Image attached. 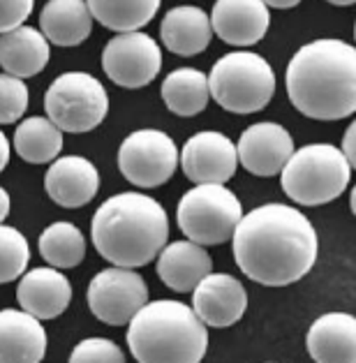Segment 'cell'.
Listing matches in <instances>:
<instances>
[{
	"label": "cell",
	"mask_w": 356,
	"mask_h": 363,
	"mask_svg": "<svg viewBox=\"0 0 356 363\" xmlns=\"http://www.w3.org/2000/svg\"><path fill=\"white\" fill-rule=\"evenodd\" d=\"M231 238L238 269L266 287L301 280L317 259L315 227L299 208L284 203H264L241 216Z\"/></svg>",
	"instance_id": "cell-1"
},
{
	"label": "cell",
	"mask_w": 356,
	"mask_h": 363,
	"mask_svg": "<svg viewBox=\"0 0 356 363\" xmlns=\"http://www.w3.org/2000/svg\"><path fill=\"white\" fill-rule=\"evenodd\" d=\"M287 95L304 116L340 121L356 111V51L343 40L304 44L287 65Z\"/></svg>",
	"instance_id": "cell-2"
},
{
	"label": "cell",
	"mask_w": 356,
	"mask_h": 363,
	"mask_svg": "<svg viewBox=\"0 0 356 363\" xmlns=\"http://www.w3.org/2000/svg\"><path fill=\"white\" fill-rule=\"evenodd\" d=\"M91 236L95 250L113 267L139 269L160 255L169 236L165 208L148 194L123 192L95 211Z\"/></svg>",
	"instance_id": "cell-3"
},
{
	"label": "cell",
	"mask_w": 356,
	"mask_h": 363,
	"mask_svg": "<svg viewBox=\"0 0 356 363\" xmlns=\"http://www.w3.org/2000/svg\"><path fill=\"white\" fill-rule=\"evenodd\" d=\"M128 324L130 352L141 363H199L206 354V324L181 301H146Z\"/></svg>",
	"instance_id": "cell-4"
},
{
	"label": "cell",
	"mask_w": 356,
	"mask_h": 363,
	"mask_svg": "<svg viewBox=\"0 0 356 363\" xmlns=\"http://www.w3.org/2000/svg\"><path fill=\"white\" fill-rule=\"evenodd\" d=\"M352 172L340 148L310 144L289 155L280 169V185L284 194L301 206H322L347 190Z\"/></svg>",
	"instance_id": "cell-5"
},
{
	"label": "cell",
	"mask_w": 356,
	"mask_h": 363,
	"mask_svg": "<svg viewBox=\"0 0 356 363\" xmlns=\"http://www.w3.org/2000/svg\"><path fill=\"white\" fill-rule=\"evenodd\" d=\"M208 93L222 109L231 113L262 111L275 93L273 67L260 54L234 51L213 65Z\"/></svg>",
	"instance_id": "cell-6"
},
{
	"label": "cell",
	"mask_w": 356,
	"mask_h": 363,
	"mask_svg": "<svg viewBox=\"0 0 356 363\" xmlns=\"http://www.w3.org/2000/svg\"><path fill=\"white\" fill-rule=\"evenodd\" d=\"M243 216L241 201L225 183H199L178 203V227L199 245L227 243Z\"/></svg>",
	"instance_id": "cell-7"
},
{
	"label": "cell",
	"mask_w": 356,
	"mask_h": 363,
	"mask_svg": "<svg viewBox=\"0 0 356 363\" xmlns=\"http://www.w3.org/2000/svg\"><path fill=\"white\" fill-rule=\"evenodd\" d=\"M44 109L51 123L63 130L84 135L95 130L109 111V95H106L100 79L88 72H65L53 79Z\"/></svg>",
	"instance_id": "cell-8"
},
{
	"label": "cell",
	"mask_w": 356,
	"mask_h": 363,
	"mask_svg": "<svg viewBox=\"0 0 356 363\" xmlns=\"http://www.w3.org/2000/svg\"><path fill=\"white\" fill-rule=\"evenodd\" d=\"M178 148L160 130H137L118 148V169L137 188H157L174 176Z\"/></svg>",
	"instance_id": "cell-9"
},
{
	"label": "cell",
	"mask_w": 356,
	"mask_h": 363,
	"mask_svg": "<svg viewBox=\"0 0 356 363\" xmlns=\"http://www.w3.org/2000/svg\"><path fill=\"white\" fill-rule=\"evenodd\" d=\"M102 67L116 86L144 88L162 69V49L150 35L141 30L118 33L106 42Z\"/></svg>",
	"instance_id": "cell-10"
},
{
	"label": "cell",
	"mask_w": 356,
	"mask_h": 363,
	"mask_svg": "<svg viewBox=\"0 0 356 363\" xmlns=\"http://www.w3.org/2000/svg\"><path fill=\"white\" fill-rule=\"evenodd\" d=\"M148 301V287L135 269H104L88 285V306L100 322L123 326Z\"/></svg>",
	"instance_id": "cell-11"
},
{
	"label": "cell",
	"mask_w": 356,
	"mask_h": 363,
	"mask_svg": "<svg viewBox=\"0 0 356 363\" xmlns=\"http://www.w3.org/2000/svg\"><path fill=\"white\" fill-rule=\"evenodd\" d=\"M183 174L192 183H227L236 174V146L222 132H197L181 150Z\"/></svg>",
	"instance_id": "cell-12"
},
{
	"label": "cell",
	"mask_w": 356,
	"mask_h": 363,
	"mask_svg": "<svg viewBox=\"0 0 356 363\" xmlns=\"http://www.w3.org/2000/svg\"><path fill=\"white\" fill-rule=\"evenodd\" d=\"M247 308L245 287L227 273H208L192 289V310L213 329H227L243 317Z\"/></svg>",
	"instance_id": "cell-13"
},
{
	"label": "cell",
	"mask_w": 356,
	"mask_h": 363,
	"mask_svg": "<svg viewBox=\"0 0 356 363\" xmlns=\"http://www.w3.org/2000/svg\"><path fill=\"white\" fill-rule=\"evenodd\" d=\"M294 153V139L278 123H255L238 139V162L255 176L280 174Z\"/></svg>",
	"instance_id": "cell-14"
},
{
	"label": "cell",
	"mask_w": 356,
	"mask_h": 363,
	"mask_svg": "<svg viewBox=\"0 0 356 363\" xmlns=\"http://www.w3.org/2000/svg\"><path fill=\"white\" fill-rule=\"evenodd\" d=\"M271 26L264 0H218L211 14V28L231 47H252Z\"/></svg>",
	"instance_id": "cell-15"
},
{
	"label": "cell",
	"mask_w": 356,
	"mask_h": 363,
	"mask_svg": "<svg viewBox=\"0 0 356 363\" xmlns=\"http://www.w3.org/2000/svg\"><path fill=\"white\" fill-rule=\"evenodd\" d=\"M44 188L51 201H56L58 206L79 208L86 206L100 190V172L86 157H56L44 179Z\"/></svg>",
	"instance_id": "cell-16"
},
{
	"label": "cell",
	"mask_w": 356,
	"mask_h": 363,
	"mask_svg": "<svg viewBox=\"0 0 356 363\" xmlns=\"http://www.w3.org/2000/svg\"><path fill=\"white\" fill-rule=\"evenodd\" d=\"M47 357L42 320L26 310H0V363H38Z\"/></svg>",
	"instance_id": "cell-17"
},
{
	"label": "cell",
	"mask_w": 356,
	"mask_h": 363,
	"mask_svg": "<svg viewBox=\"0 0 356 363\" xmlns=\"http://www.w3.org/2000/svg\"><path fill=\"white\" fill-rule=\"evenodd\" d=\"M16 301L38 320H56L72 301V285L58 269H33L16 287Z\"/></svg>",
	"instance_id": "cell-18"
},
{
	"label": "cell",
	"mask_w": 356,
	"mask_h": 363,
	"mask_svg": "<svg viewBox=\"0 0 356 363\" xmlns=\"http://www.w3.org/2000/svg\"><path fill=\"white\" fill-rule=\"evenodd\" d=\"M213 271V259L206 247L194 241L165 243L157 257V276L169 289L185 294L197 287V282Z\"/></svg>",
	"instance_id": "cell-19"
},
{
	"label": "cell",
	"mask_w": 356,
	"mask_h": 363,
	"mask_svg": "<svg viewBox=\"0 0 356 363\" xmlns=\"http://www.w3.org/2000/svg\"><path fill=\"white\" fill-rule=\"evenodd\" d=\"M308 352L319 363L356 361V320L347 313H326L308 331Z\"/></svg>",
	"instance_id": "cell-20"
},
{
	"label": "cell",
	"mask_w": 356,
	"mask_h": 363,
	"mask_svg": "<svg viewBox=\"0 0 356 363\" xmlns=\"http://www.w3.org/2000/svg\"><path fill=\"white\" fill-rule=\"evenodd\" d=\"M49 56V40L38 28L21 23L0 35V67L7 74L19 79L40 74L47 67Z\"/></svg>",
	"instance_id": "cell-21"
},
{
	"label": "cell",
	"mask_w": 356,
	"mask_h": 363,
	"mask_svg": "<svg viewBox=\"0 0 356 363\" xmlns=\"http://www.w3.org/2000/svg\"><path fill=\"white\" fill-rule=\"evenodd\" d=\"M160 38L176 56H197L211 44V19L201 7H174L165 14L162 26H160Z\"/></svg>",
	"instance_id": "cell-22"
},
{
	"label": "cell",
	"mask_w": 356,
	"mask_h": 363,
	"mask_svg": "<svg viewBox=\"0 0 356 363\" xmlns=\"http://www.w3.org/2000/svg\"><path fill=\"white\" fill-rule=\"evenodd\" d=\"M40 30L51 44L77 47L93 30V14L86 0H49L40 12Z\"/></svg>",
	"instance_id": "cell-23"
},
{
	"label": "cell",
	"mask_w": 356,
	"mask_h": 363,
	"mask_svg": "<svg viewBox=\"0 0 356 363\" xmlns=\"http://www.w3.org/2000/svg\"><path fill=\"white\" fill-rule=\"evenodd\" d=\"M208 77L201 69L178 67L169 72L162 82V100L167 109L176 116L192 118L206 109L208 104Z\"/></svg>",
	"instance_id": "cell-24"
},
{
	"label": "cell",
	"mask_w": 356,
	"mask_h": 363,
	"mask_svg": "<svg viewBox=\"0 0 356 363\" xmlns=\"http://www.w3.org/2000/svg\"><path fill=\"white\" fill-rule=\"evenodd\" d=\"M14 148L30 164L53 162L63 150V130L44 116L26 118L14 132Z\"/></svg>",
	"instance_id": "cell-25"
},
{
	"label": "cell",
	"mask_w": 356,
	"mask_h": 363,
	"mask_svg": "<svg viewBox=\"0 0 356 363\" xmlns=\"http://www.w3.org/2000/svg\"><path fill=\"white\" fill-rule=\"evenodd\" d=\"M162 0H86L93 19L116 33L144 28L153 21Z\"/></svg>",
	"instance_id": "cell-26"
},
{
	"label": "cell",
	"mask_w": 356,
	"mask_h": 363,
	"mask_svg": "<svg viewBox=\"0 0 356 363\" xmlns=\"http://www.w3.org/2000/svg\"><path fill=\"white\" fill-rule=\"evenodd\" d=\"M40 255L53 269H74L86 257V238L72 223H53L40 234Z\"/></svg>",
	"instance_id": "cell-27"
},
{
	"label": "cell",
	"mask_w": 356,
	"mask_h": 363,
	"mask_svg": "<svg viewBox=\"0 0 356 363\" xmlns=\"http://www.w3.org/2000/svg\"><path fill=\"white\" fill-rule=\"evenodd\" d=\"M30 262V247L26 236L14 227L0 223V285L23 276Z\"/></svg>",
	"instance_id": "cell-28"
},
{
	"label": "cell",
	"mask_w": 356,
	"mask_h": 363,
	"mask_svg": "<svg viewBox=\"0 0 356 363\" xmlns=\"http://www.w3.org/2000/svg\"><path fill=\"white\" fill-rule=\"evenodd\" d=\"M28 86L14 74H0V125L19 121L28 109Z\"/></svg>",
	"instance_id": "cell-29"
},
{
	"label": "cell",
	"mask_w": 356,
	"mask_h": 363,
	"mask_svg": "<svg viewBox=\"0 0 356 363\" xmlns=\"http://www.w3.org/2000/svg\"><path fill=\"white\" fill-rule=\"evenodd\" d=\"M69 361L72 363H123L126 357L118 345H113L111 340L104 338H88L82 340L69 354Z\"/></svg>",
	"instance_id": "cell-30"
},
{
	"label": "cell",
	"mask_w": 356,
	"mask_h": 363,
	"mask_svg": "<svg viewBox=\"0 0 356 363\" xmlns=\"http://www.w3.org/2000/svg\"><path fill=\"white\" fill-rule=\"evenodd\" d=\"M35 0H0V35L26 23L33 14Z\"/></svg>",
	"instance_id": "cell-31"
},
{
	"label": "cell",
	"mask_w": 356,
	"mask_h": 363,
	"mask_svg": "<svg viewBox=\"0 0 356 363\" xmlns=\"http://www.w3.org/2000/svg\"><path fill=\"white\" fill-rule=\"evenodd\" d=\"M354 139H356V125H354V123H350V128H347V132H345V139H343L340 150H343L345 160L350 162L352 169L356 167V148H354Z\"/></svg>",
	"instance_id": "cell-32"
},
{
	"label": "cell",
	"mask_w": 356,
	"mask_h": 363,
	"mask_svg": "<svg viewBox=\"0 0 356 363\" xmlns=\"http://www.w3.org/2000/svg\"><path fill=\"white\" fill-rule=\"evenodd\" d=\"M7 162H10V141H7L3 130H0V172L5 169Z\"/></svg>",
	"instance_id": "cell-33"
},
{
	"label": "cell",
	"mask_w": 356,
	"mask_h": 363,
	"mask_svg": "<svg viewBox=\"0 0 356 363\" xmlns=\"http://www.w3.org/2000/svg\"><path fill=\"white\" fill-rule=\"evenodd\" d=\"M10 206H12V201H10V194H7L5 188H0V223L10 216Z\"/></svg>",
	"instance_id": "cell-34"
},
{
	"label": "cell",
	"mask_w": 356,
	"mask_h": 363,
	"mask_svg": "<svg viewBox=\"0 0 356 363\" xmlns=\"http://www.w3.org/2000/svg\"><path fill=\"white\" fill-rule=\"evenodd\" d=\"M301 0H264L266 7H275V10H289V7H296Z\"/></svg>",
	"instance_id": "cell-35"
},
{
	"label": "cell",
	"mask_w": 356,
	"mask_h": 363,
	"mask_svg": "<svg viewBox=\"0 0 356 363\" xmlns=\"http://www.w3.org/2000/svg\"><path fill=\"white\" fill-rule=\"evenodd\" d=\"M326 3L338 5V7H350V5H354V3H356V0H326Z\"/></svg>",
	"instance_id": "cell-36"
}]
</instances>
